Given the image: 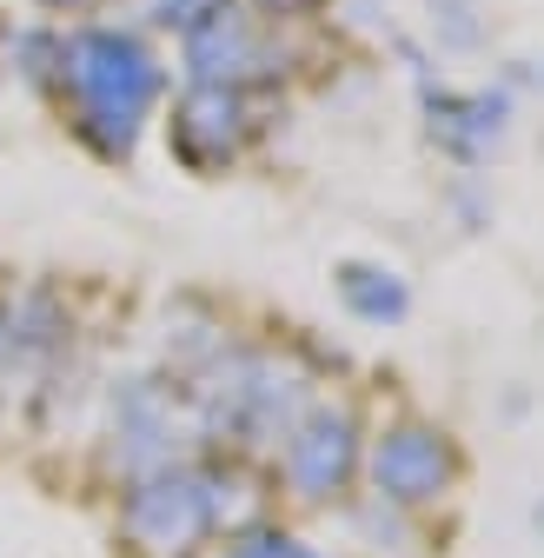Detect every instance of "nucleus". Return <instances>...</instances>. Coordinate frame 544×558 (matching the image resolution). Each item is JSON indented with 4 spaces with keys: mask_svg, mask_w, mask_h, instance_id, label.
Segmentation results:
<instances>
[{
    "mask_svg": "<svg viewBox=\"0 0 544 558\" xmlns=\"http://www.w3.org/2000/svg\"><path fill=\"white\" fill-rule=\"evenodd\" d=\"M53 81L60 94L74 100V126L94 154L107 160H126L133 140H140L153 100H160V60L133 40V34H113V27H87L74 40H60L53 53Z\"/></svg>",
    "mask_w": 544,
    "mask_h": 558,
    "instance_id": "1",
    "label": "nucleus"
},
{
    "mask_svg": "<svg viewBox=\"0 0 544 558\" xmlns=\"http://www.w3.org/2000/svg\"><path fill=\"white\" fill-rule=\"evenodd\" d=\"M120 525L140 545V558H193L199 538L220 532V485H213V472H193V465L133 478Z\"/></svg>",
    "mask_w": 544,
    "mask_h": 558,
    "instance_id": "2",
    "label": "nucleus"
},
{
    "mask_svg": "<svg viewBox=\"0 0 544 558\" xmlns=\"http://www.w3.org/2000/svg\"><path fill=\"white\" fill-rule=\"evenodd\" d=\"M180 47L193 66V87H252L272 74V40L239 0H199L180 21Z\"/></svg>",
    "mask_w": 544,
    "mask_h": 558,
    "instance_id": "3",
    "label": "nucleus"
},
{
    "mask_svg": "<svg viewBox=\"0 0 544 558\" xmlns=\"http://www.w3.org/2000/svg\"><path fill=\"white\" fill-rule=\"evenodd\" d=\"M272 452H280V472L293 485V499L325 506V499L346 493L353 472H359V426H353L346 405H312Z\"/></svg>",
    "mask_w": 544,
    "mask_h": 558,
    "instance_id": "4",
    "label": "nucleus"
},
{
    "mask_svg": "<svg viewBox=\"0 0 544 558\" xmlns=\"http://www.w3.org/2000/svg\"><path fill=\"white\" fill-rule=\"evenodd\" d=\"M366 472H372V499H385V506L405 512V506L445 499L452 478H458V459H452L445 433H432V426H392V433L372 439Z\"/></svg>",
    "mask_w": 544,
    "mask_h": 558,
    "instance_id": "5",
    "label": "nucleus"
},
{
    "mask_svg": "<svg viewBox=\"0 0 544 558\" xmlns=\"http://www.w3.org/2000/svg\"><path fill=\"white\" fill-rule=\"evenodd\" d=\"M180 465V405L166 386L133 379L113 399V472L126 478H153Z\"/></svg>",
    "mask_w": 544,
    "mask_h": 558,
    "instance_id": "6",
    "label": "nucleus"
},
{
    "mask_svg": "<svg viewBox=\"0 0 544 558\" xmlns=\"http://www.w3.org/2000/svg\"><path fill=\"white\" fill-rule=\"evenodd\" d=\"M246 94L239 87H193L173 113V147L186 167H226L239 147H246Z\"/></svg>",
    "mask_w": 544,
    "mask_h": 558,
    "instance_id": "7",
    "label": "nucleus"
},
{
    "mask_svg": "<svg viewBox=\"0 0 544 558\" xmlns=\"http://www.w3.org/2000/svg\"><path fill=\"white\" fill-rule=\"evenodd\" d=\"M338 293H346V306L372 326L398 319L405 313V287H398V272H379V266H346L338 272Z\"/></svg>",
    "mask_w": 544,
    "mask_h": 558,
    "instance_id": "8",
    "label": "nucleus"
},
{
    "mask_svg": "<svg viewBox=\"0 0 544 558\" xmlns=\"http://www.w3.org/2000/svg\"><path fill=\"white\" fill-rule=\"evenodd\" d=\"M432 113H445V120H438V133L452 140L458 154H479L485 140H498V126H505V120H498V113H505L498 100H438Z\"/></svg>",
    "mask_w": 544,
    "mask_h": 558,
    "instance_id": "9",
    "label": "nucleus"
},
{
    "mask_svg": "<svg viewBox=\"0 0 544 558\" xmlns=\"http://www.w3.org/2000/svg\"><path fill=\"white\" fill-rule=\"evenodd\" d=\"M226 558H319L306 538H286V532H252L239 545H226Z\"/></svg>",
    "mask_w": 544,
    "mask_h": 558,
    "instance_id": "10",
    "label": "nucleus"
},
{
    "mask_svg": "<svg viewBox=\"0 0 544 558\" xmlns=\"http://www.w3.org/2000/svg\"><path fill=\"white\" fill-rule=\"evenodd\" d=\"M265 14H306V8H319V0H259Z\"/></svg>",
    "mask_w": 544,
    "mask_h": 558,
    "instance_id": "11",
    "label": "nucleus"
},
{
    "mask_svg": "<svg viewBox=\"0 0 544 558\" xmlns=\"http://www.w3.org/2000/svg\"><path fill=\"white\" fill-rule=\"evenodd\" d=\"M47 8H66V14H81V8H94V0H47Z\"/></svg>",
    "mask_w": 544,
    "mask_h": 558,
    "instance_id": "12",
    "label": "nucleus"
},
{
    "mask_svg": "<svg viewBox=\"0 0 544 558\" xmlns=\"http://www.w3.org/2000/svg\"><path fill=\"white\" fill-rule=\"evenodd\" d=\"M0 366H8V332H0Z\"/></svg>",
    "mask_w": 544,
    "mask_h": 558,
    "instance_id": "13",
    "label": "nucleus"
}]
</instances>
